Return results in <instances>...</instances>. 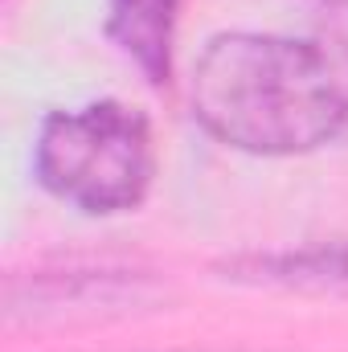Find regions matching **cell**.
<instances>
[{"instance_id": "6da1fadb", "label": "cell", "mask_w": 348, "mask_h": 352, "mask_svg": "<svg viewBox=\"0 0 348 352\" xmlns=\"http://www.w3.org/2000/svg\"><path fill=\"white\" fill-rule=\"evenodd\" d=\"M193 115L250 156H299L345 135L320 50L274 33L209 37L193 66Z\"/></svg>"}, {"instance_id": "7a4b0ae2", "label": "cell", "mask_w": 348, "mask_h": 352, "mask_svg": "<svg viewBox=\"0 0 348 352\" xmlns=\"http://www.w3.org/2000/svg\"><path fill=\"white\" fill-rule=\"evenodd\" d=\"M33 173L45 192L83 213H127L148 197L156 173L152 127L135 107L115 98L54 111L37 131Z\"/></svg>"}, {"instance_id": "3957f363", "label": "cell", "mask_w": 348, "mask_h": 352, "mask_svg": "<svg viewBox=\"0 0 348 352\" xmlns=\"http://www.w3.org/2000/svg\"><path fill=\"white\" fill-rule=\"evenodd\" d=\"M180 0H111L107 37L144 70L152 87H164L173 74V37Z\"/></svg>"}, {"instance_id": "277c9868", "label": "cell", "mask_w": 348, "mask_h": 352, "mask_svg": "<svg viewBox=\"0 0 348 352\" xmlns=\"http://www.w3.org/2000/svg\"><path fill=\"white\" fill-rule=\"evenodd\" d=\"M250 274L266 283H287V287H336V283H348V246H316L299 254L254 258Z\"/></svg>"}, {"instance_id": "5b68a950", "label": "cell", "mask_w": 348, "mask_h": 352, "mask_svg": "<svg viewBox=\"0 0 348 352\" xmlns=\"http://www.w3.org/2000/svg\"><path fill=\"white\" fill-rule=\"evenodd\" d=\"M312 45L324 58V70L332 78L336 102H340V119H345V135H348V0H324L316 8Z\"/></svg>"}]
</instances>
